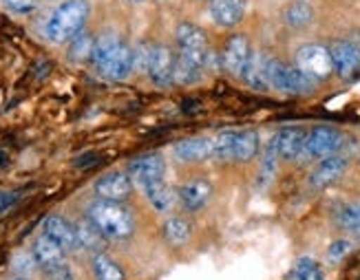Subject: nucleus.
<instances>
[{"label": "nucleus", "instance_id": "20", "mask_svg": "<svg viewBox=\"0 0 360 280\" xmlns=\"http://www.w3.org/2000/svg\"><path fill=\"white\" fill-rule=\"evenodd\" d=\"M265 60H268V53L263 51H252L250 55L248 65L243 69V82L255 88L259 93H268L270 91V84H268V75H265Z\"/></svg>", "mask_w": 360, "mask_h": 280}, {"label": "nucleus", "instance_id": "8", "mask_svg": "<svg viewBox=\"0 0 360 280\" xmlns=\"http://www.w3.org/2000/svg\"><path fill=\"white\" fill-rule=\"evenodd\" d=\"M327 46H330L334 73L342 82H352L360 73V46L349 38H338Z\"/></svg>", "mask_w": 360, "mask_h": 280}, {"label": "nucleus", "instance_id": "39", "mask_svg": "<svg viewBox=\"0 0 360 280\" xmlns=\"http://www.w3.org/2000/svg\"><path fill=\"white\" fill-rule=\"evenodd\" d=\"M11 280H29V278H20V276H15V278H11Z\"/></svg>", "mask_w": 360, "mask_h": 280}, {"label": "nucleus", "instance_id": "33", "mask_svg": "<svg viewBox=\"0 0 360 280\" xmlns=\"http://www.w3.org/2000/svg\"><path fill=\"white\" fill-rule=\"evenodd\" d=\"M276 159H278V152H276V146H274V139H270L268 148H265V154H263V161H261V188L263 185H268L272 181V177L276 175Z\"/></svg>", "mask_w": 360, "mask_h": 280}, {"label": "nucleus", "instance_id": "12", "mask_svg": "<svg viewBox=\"0 0 360 280\" xmlns=\"http://www.w3.org/2000/svg\"><path fill=\"white\" fill-rule=\"evenodd\" d=\"M250 55H252V46H250L248 36L243 34H234L228 38L226 46H224V53H221V65L224 69L234 75V77H241L243 69L248 65Z\"/></svg>", "mask_w": 360, "mask_h": 280}, {"label": "nucleus", "instance_id": "34", "mask_svg": "<svg viewBox=\"0 0 360 280\" xmlns=\"http://www.w3.org/2000/svg\"><path fill=\"white\" fill-rule=\"evenodd\" d=\"M354 250V243L347 241V239H338L330 245V250H327V260L332 262V265H338V262L345 260Z\"/></svg>", "mask_w": 360, "mask_h": 280}, {"label": "nucleus", "instance_id": "22", "mask_svg": "<svg viewBox=\"0 0 360 280\" xmlns=\"http://www.w3.org/2000/svg\"><path fill=\"white\" fill-rule=\"evenodd\" d=\"M75 234H77V241H80V250H89L93 254L104 252L106 236L89 219H82L75 223Z\"/></svg>", "mask_w": 360, "mask_h": 280}, {"label": "nucleus", "instance_id": "24", "mask_svg": "<svg viewBox=\"0 0 360 280\" xmlns=\"http://www.w3.org/2000/svg\"><path fill=\"white\" fill-rule=\"evenodd\" d=\"M261 150V137L255 131H241L237 133V142H234V161L250 164Z\"/></svg>", "mask_w": 360, "mask_h": 280}, {"label": "nucleus", "instance_id": "21", "mask_svg": "<svg viewBox=\"0 0 360 280\" xmlns=\"http://www.w3.org/2000/svg\"><path fill=\"white\" fill-rule=\"evenodd\" d=\"M316 18V11L311 7L307 0H294L283 9V25L294 29V31H301L307 29Z\"/></svg>", "mask_w": 360, "mask_h": 280}, {"label": "nucleus", "instance_id": "38", "mask_svg": "<svg viewBox=\"0 0 360 280\" xmlns=\"http://www.w3.org/2000/svg\"><path fill=\"white\" fill-rule=\"evenodd\" d=\"M354 236H356V239L360 241V229H358V232H354Z\"/></svg>", "mask_w": 360, "mask_h": 280}, {"label": "nucleus", "instance_id": "10", "mask_svg": "<svg viewBox=\"0 0 360 280\" xmlns=\"http://www.w3.org/2000/svg\"><path fill=\"white\" fill-rule=\"evenodd\" d=\"M349 168V159L345 154H332V157H325L316 164V168L311 170L309 177H307V183L311 190H325L334 185L338 179H342V175L347 173Z\"/></svg>", "mask_w": 360, "mask_h": 280}, {"label": "nucleus", "instance_id": "32", "mask_svg": "<svg viewBox=\"0 0 360 280\" xmlns=\"http://www.w3.org/2000/svg\"><path fill=\"white\" fill-rule=\"evenodd\" d=\"M9 267L15 276H20V278H29L31 274H36L38 269V260L34 256V252H18V254H13L11 262H9Z\"/></svg>", "mask_w": 360, "mask_h": 280}, {"label": "nucleus", "instance_id": "40", "mask_svg": "<svg viewBox=\"0 0 360 280\" xmlns=\"http://www.w3.org/2000/svg\"><path fill=\"white\" fill-rule=\"evenodd\" d=\"M38 3H51V0H38Z\"/></svg>", "mask_w": 360, "mask_h": 280}, {"label": "nucleus", "instance_id": "15", "mask_svg": "<svg viewBox=\"0 0 360 280\" xmlns=\"http://www.w3.org/2000/svg\"><path fill=\"white\" fill-rule=\"evenodd\" d=\"M93 190H96L98 199L120 201L122 204L133 192V179L129 177V173H108L96 181V188Z\"/></svg>", "mask_w": 360, "mask_h": 280}, {"label": "nucleus", "instance_id": "5", "mask_svg": "<svg viewBox=\"0 0 360 280\" xmlns=\"http://www.w3.org/2000/svg\"><path fill=\"white\" fill-rule=\"evenodd\" d=\"M294 67H299L314 82L327 80V77L334 73L330 46L321 44V42H305V44H301L299 49H296V53H294Z\"/></svg>", "mask_w": 360, "mask_h": 280}, {"label": "nucleus", "instance_id": "3", "mask_svg": "<svg viewBox=\"0 0 360 280\" xmlns=\"http://www.w3.org/2000/svg\"><path fill=\"white\" fill-rule=\"evenodd\" d=\"M89 11H91L89 0H65L60 7H56L51 18L46 20L44 36L53 44L71 42L77 34L84 31V25L89 20Z\"/></svg>", "mask_w": 360, "mask_h": 280}, {"label": "nucleus", "instance_id": "11", "mask_svg": "<svg viewBox=\"0 0 360 280\" xmlns=\"http://www.w3.org/2000/svg\"><path fill=\"white\" fill-rule=\"evenodd\" d=\"M166 175V164L164 157L158 152H150V154H142L129 164V177L133 179V183L137 185H148L155 181H164Z\"/></svg>", "mask_w": 360, "mask_h": 280}, {"label": "nucleus", "instance_id": "29", "mask_svg": "<svg viewBox=\"0 0 360 280\" xmlns=\"http://www.w3.org/2000/svg\"><path fill=\"white\" fill-rule=\"evenodd\" d=\"M234 142H237V133L224 131L212 139V157L217 161H234Z\"/></svg>", "mask_w": 360, "mask_h": 280}, {"label": "nucleus", "instance_id": "6", "mask_svg": "<svg viewBox=\"0 0 360 280\" xmlns=\"http://www.w3.org/2000/svg\"><path fill=\"white\" fill-rule=\"evenodd\" d=\"M177 46H179V55L188 62H193L195 67L201 71L208 67L210 62V46H208V36L201 27L193 22H181L177 27Z\"/></svg>", "mask_w": 360, "mask_h": 280}, {"label": "nucleus", "instance_id": "36", "mask_svg": "<svg viewBox=\"0 0 360 280\" xmlns=\"http://www.w3.org/2000/svg\"><path fill=\"white\" fill-rule=\"evenodd\" d=\"M44 280H75V276L69 267V262H62V265L44 272Z\"/></svg>", "mask_w": 360, "mask_h": 280}, {"label": "nucleus", "instance_id": "25", "mask_svg": "<svg viewBox=\"0 0 360 280\" xmlns=\"http://www.w3.org/2000/svg\"><path fill=\"white\" fill-rule=\"evenodd\" d=\"M91 267L96 280H127V274L120 267V262L113 260L111 256H106L104 252L93 254Z\"/></svg>", "mask_w": 360, "mask_h": 280}, {"label": "nucleus", "instance_id": "4", "mask_svg": "<svg viewBox=\"0 0 360 280\" xmlns=\"http://www.w3.org/2000/svg\"><path fill=\"white\" fill-rule=\"evenodd\" d=\"M265 75H268L270 91H278L283 95H309L319 84L299 67H294V62L290 65L276 55H268L265 60Z\"/></svg>", "mask_w": 360, "mask_h": 280}, {"label": "nucleus", "instance_id": "27", "mask_svg": "<svg viewBox=\"0 0 360 280\" xmlns=\"http://www.w3.org/2000/svg\"><path fill=\"white\" fill-rule=\"evenodd\" d=\"M93 46H96V38L86 31L77 34L71 42H69V60L75 62V65H82V62H91L93 55Z\"/></svg>", "mask_w": 360, "mask_h": 280}, {"label": "nucleus", "instance_id": "13", "mask_svg": "<svg viewBox=\"0 0 360 280\" xmlns=\"http://www.w3.org/2000/svg\"><path fill=\"white\" fill-rule=\"evenodd\" d=\"M272 139H274V146H276L281 161H296L299 157H303L307 131L301 126H285L276 135H272Z\"/></svg>", "mask_w": 360, "mask_h": 280}, {"label": "nucleus", "instance_id": "31", "mask_svg": "<svg viewBox=\"0 0 360 280\" xmlns=\"http://www.w3.org/2000/svg\"><path fill=\"white\" fill-rule=\"evenodd\" d=\"M201 80V69L195 67L193 62L184 60L181 55H177L175 60V82L181 86H193Z\"/></svg>", "mask_w": 360, "mask_h": 280}, {"label": "nucleus", "instance_id": "41", "mask_svg": "<svg viewBox=\"0 0 360 280\" xmlns=\"http://www.w3.org/2000/svg\"><path fill=\"white\" fill-rule=\"evenodd\" d=\"M129 3H142V0H129Z\"/></svg>", "mask_w": 360, "mask_h": 280}, {"label": "nucleus", "instance_id": "2", "mask_svg": "<svg viewBox=\"0 0 360 280\" xmlns=\"http://www.w3.org/2000/svg\"><path fill=\"white\" fill-rule=\"evenodd\" d=\"M86 219L102 232L106 241H124L135 232L133 214L120 201L96 199L86 210Z\"/></svg>", "mask_w": 360, "mask_h": 280}, {"label": "nucleus", "instance_id": "23", "mask_svg": "<svg viewBox=\"0 0 360 280\" xmlns=\"http://www.w3.org/2000/svg\"><path fill=\"white\" fill-rule=\"evenodd\" d=\"M144 192H146L148 204H150L155 210H158V212H162V214H166V212L173 210L175 201H177V194H175L173 190H170L164 181H155V183L144 185Z\"/></svg>", "mask_w": 360, "mask_h": 280}, {"label": "nucleus", "instance_id": "9", "mask_svg": "<svg viewBox=\"0 0 360 280\" xmlns=\"http://www.w3.org/2000/svg\"><path fill=\"white\" fill-rule=\"evenodd\" d=\"M175 60L177 55L166 44H153L148 58V77L158 86H170L175 82Z\"/></svg>", "mask_w": 360, "mask_h": 280}, {"label": "nucleus", "instance_id": "26", "mask_svg": "<svg viewBox=\"0 0 360 280\" xmlns=\"http://www.w3.org/2000/svg\"><path fill=\"white\" fill-rule=\"evenodd\" d=\"M334 221L340 229L345 232H358L360 229V201H349V204H342L334 212Z\"/></svg>", "mask_w": 360, "mask_h": 280}, {"label": "nucleus", "instance_id": "14", "mask_svg": "<svg viewBox=\"0 0 360 280\" xmlns=\"http://www.w3.org/2000/svg\"><path fill=\"white\" fill-rule=\"evenodd\" d=\"M42 234L53 239L67 254L80 250V241H77V234H75V225H71L67 219H62V216H58V214L46 216V219L42 221Z\"/></svg>", "mask_w": 360, "mask_h": 280}, {"label": "nucleus", "instance_id": "1", "mask_svg": "<svg viewBox=\"0 0 360 280\" xmlns=\"http://www.w3.org/2000/svg\"><path fill=\"white\" fill-rule=\"evenodd\" d=\"M91 62L96 71L106 77L111 82H122L133 73V49L120 40L115 34H104L96 38V46H93V55Z\"/></svg>", "mask_w": 360, "mask_h": 280}, {"label": "nucleus", "instance_id": "37", "mask_svg": "<svg viewBox=\"0 0 360 280\" xmlns=\"http://www.w3.org/2000/svg\"><path fill=\"white\" fill-rule=\"evenodd\" d=\"M15 204H18V192L0 190V216H3L5 212H9Z\"/></svg>", "mask_w": 360, "mask_h": 280}, {"label": "nucleus", "instance_id": "19", "mask_svg": "<svg viewBox=\"0 0 360 280\" xmlns=\"http://www.w3.org/2000/svg\"><path fill=\"white\" fill-rule=\"evenodd\" d=\"M31 252H34V256L38 260V267L42 272H49V269L62 265V262H67V252L46 234H40L34 241V245H31Z\"/></svg>", "mask_w": 360, "mask_h": 280}, {"label": "nucleus", "instance_id": "35", "mask_svg": "<svg viewBox=\"0 0 360 280\" xmlns=\"http://www.w3.org/2000/svg\"><path fill=\"white\" fill-rule=\"evenodd\" d=\"M3 3L13 13H31L36 9L38 0H3Z\"/></svg>", "mask_w": 360, "mask_h": 280}, {"label": "nucleus", "instance_id": "28", "mask_svg": "<svg viewBox=\"0 0 360 280\" xmlns=\"http://www.w3.org/2000/svg\"><path fill=\"white\" fill-rule=\"evenodd\" d=\"M164 232V239L175 245V247H181L188 243V239H191V225H188V221L179 219V216H173V219H168L162 227Z\"/></svg>", "mask_w": 360, "mask_h": 280}, {"label": "nucleus", "instance_id": "18", "mask_svg": "<svg viewBox=\"0 0 360 280\" xmlns=\"http://www.w3.org/2000/svg\"><path fill=\"white\" fill-rule=\"evenodd\" d=\"M175 159L181 164H197L212 157V139L208 137H188L175 144Z\"/></svg>", "mask_w": 360, "mask_h": 280}, {"label": "nucleus", "instance_id": "30", "mask_svg": "<svg viewBox=\"0 0 360 280\" xmlns=\"http://www.w3.org/2000/svg\"><path fill=\"white\" fill-rule=\"evenodd\" d=\"M290 280H323V269L314 258L303 256L294 262V267L290 272Z\"/></svg>", "mask_w": 360, "mask_h": 280}, {"label": "nucleus", "instance_id": "17", "mask_svg": "<svg viewBox=\"0 0 360 280\" xmlns=\"http://www.w3.org/2000/svg\"><path fill=\"white\" fill-rule=\"evenodd\" d=\"M245 0H210V18L217 27L234 29L245 15Z\"/></svg>", "mask_w": 360, "mask_h": 280}, {"label": "nucleus", "instance_id": "7", "mask_svg": "<svg viewBox=\"0 0 360 280\" xmlns=\"http://www.w3.org/2000/svg\"><path fill=\"white\" fill-rule=\"evenodd\" d=\"M342 146H345V135H342L338 128H334V126H314L311 131H307L303 157L321 161L325 157L338 154L342 150Z\"/></svg>", "mask_w": 360, "mask_h": 280}, {"label": "nucleus", "instance_id": "16", "mask_svg": "<svg viewBox=\"0 0 360 280\" xmlns=\"http://www.w3.org/2000/svg\"><path fill=\"white\" fill-rule=\"evenodd\" d=\"M212 196V183L208 179H191L177 190V199L188 212H199L208 206Z\"/></svg>", "mask_w": 360, "mask_h": 280}]
</instances>
